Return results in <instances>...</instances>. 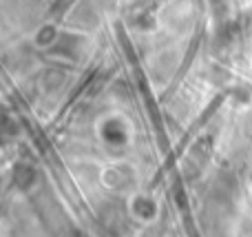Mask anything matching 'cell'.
Segmentation results:
<instances>
[{
  "mask_svg": "<svg viewBox=\"0 0 252 237\" xmlns=\"http://www.w3.org/2000/svg\"><path fill=\"white\" fill-rule=\"evenodd\" d=\"M130 213L135 215V220H155L157 204L148 195H135L130 202Z\"/></svg>",
  "mask_w": 252,
  "mask_h": 237,
  "instance_id": "obj_1",
  "label": "cell"
}]
</instances>
